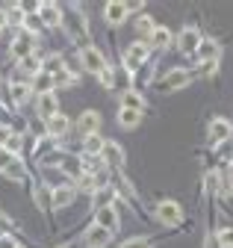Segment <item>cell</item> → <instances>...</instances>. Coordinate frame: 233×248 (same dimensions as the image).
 <instances>
[{
    "mask_svg": "<svg viewBox=\"0 0 233 248\" xmlns=\"http://www.w3.org/2000/svg\"><path fill=\"white\" fill-rule=\"evenodd\" d=\"M62 18L68 21V33H71V39L80 45V50L92 47V45H89V36H86V18H83V12H80L77 6H71L68 15H62Z\"/></svg>",
    "mask_w": 233,
    "mask_h": 248,
    "instance_id": "obj_1",
    "label": "cell"
},
{
    "mask_svg": "<svg viewBox=\"0 0 233 248\" xmlns=\"http://www.w3.org/2000/svg\"><path fill=\"white\" fill-rule=\"evenodd\" d=\"M192 83V74L186 71V68H171V71H165L160 80H154V86L160 89V92H177V89H183V86H189Z\"/></svg>",
    "mask_w": 233,
    "mask_h": 248,
    "instance_id": "obj_2",
    "label": "cell"
},
{
    "mask_svg": "<svg viewBox=\"0 0 233 248\" xmlns=\"http://www.w3.org/2000/svg\"><path fill=\"white\" fill-rule=\"evenodd\" d=\"M148 56H151V47H148V45H145V42H133V45L127 47V53H124L127 71H139V65H145V62H148Z\"/></svg>",
    "mask_w": 233,
    "mask_h": 248,
    "instance_id": "obj_3",
    "label": "cell"
},
{
    "mask_svg": "<svg viewBox=\"0 0 233 248\" xmlns=\"http://www.w3.org/2000/svg\"><path fill=\"white\" fill-rule=\"evenodd\" d=\"M157 219H160L162 225H177V222L183 219V210H180L177 201H160V204H157Z\"/></svg>",
    "mask_w": 233,
    "mask_h": 248,
    "instance_id": "obj_4",
    "label": "cell"
},
{
    "mask_svg": "<svg viewBox=\"0 0 233 248\" xmlns=\"http://www.w3.org/2000/svg\"><path fill=\"white\" fill-rule=\"evenodd\" d=\"M33 45H36V39H33V33H24L21 36H15L12 39V45H9V53L15 56V59H27V56H33Z\"/></svg>",
    "mask_w": 233,
    "mask_h": 248,
    "instance_id": "obj_5",
    "label": "cell"
},
{
    "mask_svg": "<svg viewBox=\"0 0 233 248\" xmlns=\"http://www.w3.org/2000/svg\"><path fill=\"white\" fill-rule=\"evenodd\" d=\"M233 136V124L227 118H213L210 121V145H224Z\"/></svg>",
    "mask_w": 233,
    "mask_h": 248,
    "instance_id": "obj_6",
    "label": "cell"
},
{
    "mask_svg": "<svg viewBox=\"0 0 233 248\" xmlns=\"http://www.w3.org/2000/svg\"><path fill=\"white\" fill-rule=\"evenodd\" d=\"M80 59H83V68H86V71H92V74L106 71V59H103V53H101V50H95V47L80 50Z\"/></svg>",
    "mask_w": 233,
    "mask_h": 248,
    "instance_id": "obj_7",
    "label": "cell"
},
{
    "mask_svg": "<svg viewBox=\"0 0 233 248\" xmlns=\"http://www.w3.org/2000/svg\"><path fill=\"white\" fill-rule=\"evenodd\" d=\"M177 47H180V53H198V47H201V33L195 27H183V33L177 36Z\"/></svg>",
    "mask_w": 233,
    "mask_h": 248,
    "instance_id": "obj_8",
    "label": "cell"
},
{
    "mask_svg": "<svg viewBox=\"0 0 233 248\" xmlns=\"http://www.w3.org/2000/svg\"><path fill=\"white\" fill-rule=\"evenodd\" d=\"M77 127H80V133H83V136H95V133H98V127H101V112L86 109V112L80 115V121H77Z\"/></svg>",
    "mask_w": 233,
    "mask_h": 248,
    "instance_id": "obj_9",
    "label": "cell"
},
{
    "mask_svg": "<svg viewBox=\"0 0 233 248\" xmlns=\"http://www.w3.org/2000/svg\"><path fill=\"white\" fill-rule=\"evenodd\" d=\"M36 112H39V118H44V121H50L53 115H59V104H56L53 92H50V95H39V101H36Z\"/></svg>",
    "mask_w": 233,
    "mask_h": 248,
    "instance_id": "obj_10",
    "label": "cell"
},
{
    "mask_svg": "<svg viewBox=\"0 0 233 248\" xmlns=\"http://www.w3.org/2000/svg\"><path fill=\"white\" fill-rule=\"evenodd\" d=\"M127 3H106V9H103V18H106V24L109 27H118V24H124L127 21Z\"/></svg>",
    "mask_w": 233,
    "mask_h": 248,
    "instance_id": "obj_11",
    "label": "cell"
},
{
    "mask_svg": "<svg viewBox=\"0 0 233 248\" xmlns=\"http://www.w3.org/2000/svg\"><path fill=\"white\" fill-rule=\"evenodd\" d=\"M74 186L71 183H62V186H56L53 189V210H62V207H68V204H74Z\"/></svg>",
    "mask_w": 233,
    "mask_h": 248,
    "instance_id": "obj_12",
    "label": "cell"
},
{
    "mask_svg": "<svg viewBox=\"0 0 233 248\" xmlns=\"http://www.w3.org/2000/svg\"><path fill=\"white\" fill-rule=\"evenodd\" d=\"M95 225H101V228H103V231H109V233L118 231V216H115V207H103V210H98Z\"/></svg>",
    "mask_w": 233,
    "mask_h": 248,
    "instance_id": "obj_13",
    "label": "cell"
},
{
    "mask_svg": "<svg viewBox=\"0 0 233 248\" xmlns=\"http://www.w3.org/2000/svg\"><path fill=\"white\" fill-rule=\"evenodd\" d=\"M109 239H112V233L103 231L101 225H92L89 231H86V245H89V248H103Z\"/></svg>",
    "mask_w": 233,
    "mask_h": 248,
    "instance_id": "obj_14",
    "label": "cell"
},
{
    "mask_svg": "<svg viewBox=\"0 0 233 248\" xmlns=\"http://www.w3.org/2000/svg\"><path fill=\"white\" fill-rule=\"evenodd\" d=\"M39 18H42L44 27H59L62 24V9L53 6V3H44V6H39Z\"/></svg>",
    "mask_w": 233,
    "mask_h": 248,
    "instance_id": "obj_15",
    "label": "cell"
},
{
    "mask_svg": "<svg viewBox=\"0 0 233 248\" xmlns=\"http://www.w3.org/2000/svg\"><path fill=\"white\" fill-rule=\"evenodd\" d=\"M101 157H103L109 166H115V169H118V166H124V151H121V145H118V142H106Z\"/></svg>",
    "mask_w": 233,
    "mask_h": 248,
    "instance_id": "obj_16",
    "label": "cell"
},
{
    "mask_svg": "<svg viewBox=\"0 0 233 248\" xmlns=\"http://www.w3.org/2000/svg\"><path fill=\"white\" fill-rule=\"evenodd\" d=\"M218 45L213 39H201V47H198V59L201 62H218Z\"/></svg>",
    "mask_w": 233,
    "mask_h": 248,
    "instance_id": "obj_17",
    "label": "cell"
},
{
    "mask_svg": "<svg viewBox=\"0 0 233 248\" xmlns=\"http://www.w3.org/2000/svg\"><path fill=\"white\" fill-rule=\"evenodd\" d=\"M59 169L71 177H83V163L77 157H71V154H62V160H59Z\"/></svg>",
    "mask_w": 233,
    "mask_h": 248,
    "instance_id": "obj_18",
    "label": "cell"
},
{
    "mask_svg": "<svg viewBox=\"0 0 233 248\" xmlns=\"http://www.w3.org/2000/svg\"><path fill=\"white\" fill-rule=\"evenodd\" d=\"M47 133H50V139L68 133V118H65V115H53V118L47 121Z\"/></svg>",
    "mask_w": 233,
    "mask_h": 248,
    "instance_id": "obj_19",
    "label": "cell"
},
{
    "mask_svg": "<svg viewBox=\"0 0 233 248\" xmlns=\"http://www.w3.org/2000/svg\"><path fill=\"white\" fill-rule=\"evenodd\" d=\"M151 45H154L157 50H165V47L171 45V33H168L165 27H157L154 33H151Z\"/></svg>",
    "mask_w": 233,
    "mask_h": 248,
    "instance_id": "obj_20",
    "label": "cell"
},
{
    "mask_svg": "<svg viewBox=\"0 0 233 248\" xmlns=\"http://www.w3.org/2000/svg\"><path fill=\"white\" fill-rule=\"evenodd\" d=\"M33 86H36V92H39V95H50V92L56 89V83H53V74H39L36 80H33Z\"/></svg>",
    "mask_w": 233,
    "mask_h": 248,
    "instance_id": "obj_21",
    "label": "cell"
},
{
    "mask_svg": "<svg viewBox=\"0 0 233 248\" xmlns=\"http://www.w3.org/2000/svg\"><path fill=\"white\" fill-rule=\"evenodd\" d=\"M121 109H136V112H142V109H145L142 95H136V92H124V95H121Z\"/></svg>",
    "mask_w": 233,
    "mask_h": 248,
    "instance_id": "obj_22",
    "label": "cell"
},
{
    "mask_svg": "<svg viewBox=\"0 0 233 248\" xmlns=\"http://www.w3.org/2000/svg\"><path fill=\"white\" fill-rule=\"evenodd\" d=\"M92 198H95V207H98V210H103V207H112V204H115V192H112V189H106V186H101V189H98Z\"/></svg>",
    "mask_w": 233,
    "mask_h": 248,
    "instance_id": "obj_23",
    "label": "cell"
},
{
    "mask_svg": "<svg viewBox=\"0 0 233 248\" xmlns=\"http://www.w3.org/2000/svg\"><path fill=\"white\" fill-rule=\"evenodd\" d=\"M83 145H86V154H95V157H101L106 142H103V139L95 133V136H86V139H83Z\"/></svg>",
    "mask_w": 233,
    "mask_h": 248,
    "instance_id": "obj_24",
    "label": "cell"
},
{
    "mask_svg": "<svg viewBox=\"0 0 233 248\" xmlns=\"http://www.w3.org/2000/svg\"><path fill=\"white\" fill-rule=\"evenodd\" d=\"M154 30H157V24H154V21H151L148 15H142V18L136 21V36H139V42H142L145 36H151Z\"/></svg>",
    "mask_w": 233,
    "mask_h": 248,
    "instance_id": "obj_25",
    "label": "cell"
},
{
    "mask_svg": "<svg viewBox=\"0 0 233 248\" xmlns=\"http://www.w3.org/2000/svg\"><path fill=\"white\" fill-rule=\"evenodd\" d=\"M21 71L30 74V77H39V74H42V62H39V56H27V59H21Z\"/></svg>",
    "mask_w": 233,
    "mask_h": 248,
    "instance_id": "obj_26",
    "label": "cell"
},
{
    "mask_svg": "<svg viewBox=\"0 0 233 248\" xmlns=\"http://www.w3.org/2000/svg\"><path fill=\"white\" fill-rule=\"evenodd\" d=\"M24 21H27V12L21 6H9L6 9V27H21Z\"/></svg>",
    "mask_w": 233,
    "mask_h": 248,
    "instance_id": "obj_27",
    "label": "cell"
},
{
    "mask_svg": "<svg viewBox=\"0 0 233 248\" xmlns=\"http://www.w3.org/2000/svg\"><path fill=\"white\" fill-rule=\"evenodd\" d=\"M118 121H121V127H136V124L142 121V112H136V109H121L118 112Z\"/></svg>",
    "mask_w": 233,
    "mask_h": 248,
    "instance_id": "obj_28",
    "label": "cell"
},
{
    "mask_svg": "<svg viewBox=\"0 0 233 248\" xmlns=\"http://www.w3.org/2000/svg\"><path fill=\"white\" fill-rule=\"evenodd\" d=\"M30 95H33L30 86H12V104L15 107H24L27 101H30Z\"/></svg>",
    "mask_w": 233,
    "mask_h": 248,
    "instance_id": "obj_29",
    "label": "cell"
},
{
    "mask_svg": "<svg viewBox=\"0 0 233 248\" xmlns=\"http://www.w3.org/2000/svg\"><path fill=\"white\" fill-rule=\"evenodd\" d=\"M3 174H6L9 180H24V174H27V171H24V163H21V160L15 157V160H12V163H9V166L3 169Z\"/></svg>",
    "mask_w": 233,
    "mask_h": 248,
    "instance_id": "obj_30",
    "label": "cell"
},
{
    "mask_svg": "<svg viewBox=\"0 0 233 248\" xmlns=\"http://www.w3.org/2000/svg\"><path fill=\"white\" fill-rule=\"evenodd\" d=\"M24 27H27V33H39V30H42V18H39V12H36V15H27Z\"/></svg>",
    "mask_w": 233,
    "mask_h": 248,
    "instance_id": "obj_31",
    "label": "cell"
},
{
    "mask_svg": "<svg viewBox=\"0 0 233 248\" xmlns=\"http://www.w3.org/2000/svg\"><path fill=\"white\" fill-rule=\"evenodd\" d=\"M121 248H151V239H148V236H133V239H127Z\"/></svg>",
    "mask_w": 233,
    "mask_h": 248,
    "instance_id": "obj_32",
    "label": "cell"
},
{
    "mask_svg": "<svg viewBox=\"0 0 233 248\" xmlns=\"http://www.w3.org/2000/svg\"><path fill=\"white\" fill-rule=\"evenodd\" d=\"M218 242H221V248H233V228H224L218 233Z\"/></svg>",
    "mask_w": 233,
    "mask_h": 248,
    "instance_id": "obj_33",
    "label": "cell"
},
{
    "mask_svg": "<svg viewBox=\"0 0 233 248\" xmlns=\"http://www.w3.org/2000/svg\"><path fill=\"white\" fill-rule=\"evenodd\" d=\"M6 151H9V154H18V151H21V136H18V133H12V136H9Z\"/></svg>",
    "mask_w": 233,
    "mask_h": 248,
    "instance_id": "obj_34",
    "label": "cell"
},
{
    "mask_svg": "<svg viewBox=\"0 0 233 248\" xmlns=\"http://www.w3.org/2000/svg\"><path fill=\"white\" fill-rule=\"evenodd\" d=\"M221 207L233 216V189H227V192H221Z\"/></svg>",
    "mask_w": 233,
    "mask_h": 248,
    "instance_id": "obj_35",
    "label": "cell"
},
{
    "mask_svg": "<svg viewBox=\"0 0 233 248\" xmlns=\"http://www.w3.org/2000/svg\"><path fill=\"white\" fill-rule=\"evenodd\" d=\"M204 183H207V189H210V192H218V174H216V171H210Z\"/></svg>",
    "mask_w": 233,
    "mask_h": 248,
    "instance_id": "obj_36",
    "label": "cell"
},
{
    "mask_svg": "<svg viewBox=\"0 0 233 248\" xmlns=\"http://www.w3.org/2000/svg\"><path fill=\"white\" fill-rule=\"evenodd\" d=\"M12 160H15V154H9L6 148H0V169H6Z\"/></svg>",
    "mask_w": 233,
    "mask_h": 248,
    "instance_id": "obj_37",
    "label": "cell"
},
{
    "mask_svg": "<svg viewBox=\"0 0 233 248\" xmlns=\"http://www.w3.org/2000/svg\"><path fill=\"white\" fill-rule=\"evenodd\" d=\"M101 83H103L106 89H112V86H115V74H112L109 68H106V71H101Z\"/></svg>",
    "mask_w": 233,
    "mask_h": 248,
    "instance_id": "obj_38",
    "label": "cell"
},
{
    "mask_svg": "<svg viewBox=\"0 0 233 248\" xmlns=\"http://www.w3.org/2000/svg\"><path fill=\"white\" fill-rule=\"evenodd\" d=\"M216 68H218V62H201V74H204V77L216 74Z\"/></svg>",
    "mask_w": 233,
    "mask_h": 248,
    "instance_id": "obj_39",
    "label": "cell"
},
{
    "mask_svg": "<svg viewBox=\"0 0 233 248\" xmlns=\"http://www.w3.org/2000/svg\"><path fill=\"white\" fill-rule=\"evenodd\" d=\"M9 136H12V130H9V127H0V148H6Z\"/></svg>",
    "mask_w": 233,
    "mask_h": 248,
    "instance_id": "obj_40",
    "label": "cell"
},
{
    "mask_svg": "<svg viewBox=\"0 0 233 248\" xmlns=\"http://www.w3.org/2000/svg\"><path fill=\"white\" fill-rule=\"evenodd\" d=\"M0 248H18L15 245V236H0Z\"/></svg>",
    "mask_w": 233,
    "mask_h": 248,
    "instance_id": "obj_41",
    "label": "cell"
},
{
    "mask_svg": "<svg viewBox=\"0 0 233 248\" xmlns=\"http://www.w3.org/2000/svg\"><path fill=\"white\" fill-rule=\"evenodd\" d=\"M204 248H221L218 236H207V242H204Z\"/></svg>",
    "mask_w": 233,
    "mask_h": 248,
    "instance_id": "obj_42",
    "label": "cell"
},
{
    "mask_svg": "<svg viewBox=\"0 0 233 248\" xmlns=\"http://www.w3.org/2000/svg\"><path fill=\"white\" fill-rule=\"evenodd\" d=\"M3 27H6V12L0 9V30H3Z\"/></svg>",
    "mask_w": 233,
    "mask_h": 248,
    "instance_id": "obj_43",
    "label": "cell"
},
{
    "mask_svg": "<svg viewBox=\"0 0 233 248\" xmlns=\"http://www.w3.org/2000/svg\"><path fill=\"white\" fill-rule=\"evenodd\" d=\"M230 171H227V183H230V189H233V166H227Z\"/></svg>",
    "mask_w": 233,
    "mask_h": 248,
    "instance_id": "obj_44",
    "label": "cell"
},
{
    "mask_svg": "<svg viewBox=\"0 0 233 248\" xmlns=\"http://www.w3.org/2000/svg\"><path fill=\"white\" fill-rule=\"evenodd\" d=\"M0 33H3V30H0Z\"/></svg>",
    "mask_w": 233,
    "mask_h": 248,
    "instance_id": "obj_45",
    "label": "cell"
}]
</instances>
